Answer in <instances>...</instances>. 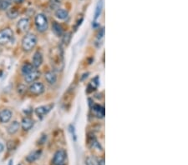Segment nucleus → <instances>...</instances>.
<instances>
[{
	"label": "nucleus",
	"mask_w": 188,
	"mask_h": 165,
	"mask_svg": "<svg viewBox=\"0 0 188 165\" xmlns=\"http://www.w3.org/2000/svg\"><path fill=\"white\" fill-rule=\"evenodd\" d=\"M37 44V38L33 33H27L22 39V49L24 52H30Z\"/></svg>",
	"instance_id": "obj_1"
},
{
	"label": "nucleus",
	"mask_w": 188,
	"mask_h": 165,
	"mask_svg": "<svg viewBox=\"0 0 188 165\" xmlns=\"http://www.w3.org/2000/svg\"><path fill=\"white\" fill-rule=\"evenodd\" d=\"M34 23L37 30L40 32V33H44L45 32L48 27H49V23H48V19L46 16L43 14V13H39L35 16V19H34Z\"/></svg>",
	"instance_id": "obj_2"
},
{
	"label": "nucleus",
	"mask_w": 188,
	"mask_h": 165,
	"mask_svg": "<svg viewBox=\"0 0 188 165\" xmlns=\"http://www.w3.org/2000/svg\"><path fill=\"white\" fill-rule=\"evenodd\" d=\"M13 37V32L10 28H5L0 30V45H5L9 43Z\"/></svg>",
	"instance_id": "obj_3"
},
{
	"label": "nucleus",
	"mask_w": 188,
	"mask_h": 165,
	"mask_svg": "<svg viewBox=\"0 0 188 165\" xmlns=\"http://www.w3.org/2000/svg\"><path fill=\"white\" fill-rule=\"evenodd\" d=\"M28 91L32 95L38 96L44 92V86L41 82H33L30 84Z\"/></svg>",
	"instance_id": "obj_4"
},
{
	"label": "nucleus",
	"mask_w": 188,
	"mask_h": 165,
	"mask_svg": "<svg viewBox=\"0 0 188 165\" xmlns=\"http://www.w3.org/2000/svg\"><path fill=\"white\" fill-rule=\"evenodd\" d=\"M65 158H66V152L64 149H60L54 155L52 163L54 165H62Z\"/></svg>",
	"instance_id": "obj_5"
},
{
	"label": "nucleus",
	"mask_w": 188,
	"mask_h": 165,
	"mask_svg": "<svg viewBox=\"0 0 188 165\" xmlns=\"http://www.w3.org/2000/svg\"><path fill=\"white\" fill-rule=\"evenodd\" d=\"M54 107V104L50 105H44V106H40L38 107L36 109H35V114L36 115L38 116L39 118H43L46 114H48L50 113V111L51 110V109Z\"/></svg>",
	"instance_id": "obj_6"
},
{
	"label": "nucleus",
	"mask_w": 188,
	"mask_h": 165,
	"mask_svg": "<svg viewBox=\"0 0 188 165\" xmlns=\"http://www.w3.org/2000/svg\"><path fill=\"white\" fill-rule=\"evenodd\" d=\"M29 27H30V21L29 19L27 18H21L18 22V24H17V28L19 31L21 32H27L28 29H29Z\"/></svg>",
	"instance_id": "obj_7"
},
{
	"label": "nucleus",
	"mask_w": 188,
	"mask_h": 165,
	"mask_svg": "<svg viewBox=\"0 0 188 165\" xmlns=\"http://www.w3.org/2000/svg\"><path fill=\"white\" fill-rule=\"evenodd\" d=\"M39 76H40V72L37 68H34L31 73H29L28 74L24 76V80L28 83H32V82H35L39 78Z\"/></svg>",
	"instance_id": "obj_8"
},
{
	"label": "nucleus",
	"mask_w": 188,
	"mask_h": 165,
	"mask_svg": "<svg viewBox=\"0 0 188 165\" xmlns=\"http://www.w3.org/2000/svg\"><path fill=\"white\" fill-rule=\"evenodd\" d=\"M13 116V113L11 110L9 109H3L0 112V122L3 123H6L10 121Z\"/></svg>",
	"instance_id": "obj_9"
},
{
	"label": "nucleus",
	"mask_w": 188,
	"mask_h": 165,
	"mask_svg": "<svg viewBox=\"0 0 188 165\" xmlns=\"http://www.w3.org/2000/svg\"><path fill=\"white\" fill-rule=\"evenodd\" d=\"M42 63H43V55L39 51H37L34 53L33 56L32 64L35 68H38L39 67L41 66Z\"/></svg>",
	"instance_id": "obj_10"
},
{
	"label": "nucleus",
	"mask_w": 188,
	"mask_h": 165,
	"mask_svg": "<svg viewBox=\"0 0 188 165\" xmlns=\"http://www.w3.org/2000/svg\"><path fill=\"white\" fill-rule=\"evenodd\" d=\"M34 122L32 118H28V117H25L23 118L22 122H21V126H22L23 129L24 131H28L33 128Z\"/></svg>",
	"instance_id": "obj_11"
},
{
	"label": "nucleus",
	"mask_w": 188,
	"mask_h": 165,
	"mask_svg": "<svg viewBox=\"0 0 188 165\" xmlns=\"http://www.w3.org/2000/svg\"><path fill=\"white\" fill-rule=\"evenodd\" d=\"M19 128H20V123L18 121H13L8 126V128H7V132L9 133V134L13 135V134L16 133L18 131Z\"/></svg>",
	"instance_id": "obj_12"
},
{
	"label": "nucleus",
	"mask_w": 188,
	"mask_h": 165,
	"mask_svg": "<svg viewBox=\"0 0 188 165\" xmlns=\"http://www.w3.org/2000/svg\"><path fill=\"white\" fill-rule=\"evenodd\" d=\"M41 155V151L40 150H36V151H33L32 153L28 154V156L26 157V161L28 163H33L34 161L39 159Z\"/></svg>",
	"instance_id": "obj_13"
},
{
	"label": "nucleus",
	"mask_w": 188,
	"mask_h": 165,
	"mask_svg": "<svg viewBox=\"0 0 188 165\" xmlns=\"http://www.w3.org/2000/svg\"><path fill=\"white\" fill-rule=\"evenodd\" d=\"M44 78L50 84H55L57 81V76L54 72H47L44 74Z\"/></svg>",
	"instance_id": "obj_14"
},
{
	"label": "nucleus",
	"mask_w": 188,
	"mask_h": 165,
	"mask_svg": "<svg viewBox=\"0 0 188 165\" xmlns=\"http://www.w3.org/2000/svg\"><path fill=\"white\" fill-rule=\"evenodd\" d=\"M52 30L53 32L56 34L57 36H62L64 34V29L60 23H58L57 22H54L52 23Z\"/></svg>",
	"instance_id": "obj_15"
},
{
	"label": "nucleus",
	"mask_w": 188,
	"mask_h": 165,
	"mask_svg": "<svg viewBox=\"0 0 188 165\" xmlns=\"http://www.w3.org/2000/svg\"><path fill=\"white\" fill-rule=\"evenodd\" d=\"M34 68H35L33 66L32 63H23V65L22 68H21V73H22L23 76H25V75H27L29 73H31V72L33 71Z\"/></svg>",
	"instance_id": "obj_16"
},
{
	"label": "nucleus",
	"mask_w": 188,
	"mask_h": 165,
	"mask_svg": "<svg viewBox=\"0 0 188 165\" xmlns=\"http://www.w3.org/2000/svg\"><path fill=\"white\" fill-rule=\"evenodd\" d=\"M102 8H103V0H99L98 3H97L96 8H95V12H94V22L100 18V14H101V13H102Z\"/></svg>",
	"instance_id": "obj_17"
},
{
	"label": "nucleus",
	"mask_w": 188,
	"mask_h": 165,
	"mask_svg": "<svg viewBox=\"0 0 188 165\" xmlns=\"http://www.w3.org/2000/svg\"><path fill=\"white\" fill-rule=\"evenodd\" d=\"M69 15V13L65 9L63 8H58L55 12V16L57 18L60 19V20H65L67 18V17Z\"/></svg>",
	"instance_id": "obj_18"
},
{
	"label": "nucleus",
	"mask_w": 188,
	"mask_h": 165,
	"mask_svg": "<svg viewBox=\"0 0 188 165\" xmlns=\"http://www.w3.org/2000/svg\"><path fill=\"white\" fill-rule=\"evenodd\" d=\"M13 0H0V10L6 11L11 6Z\"/></svg>",
	"instance_id": "obj_19"
},
{
	"label": "nucleus",
	"mask_w": 188,
	"mask_h": 165,
	"mask_svg": "<svg viewBox=\"0 0 188 165\" xmlns=\"http://www.w3.org/2000/svg\"><path fill=\"white\" fill-rule=\"evenodd\" d=\"M93 110L96 114V115L98 117H104L105 116V109L104 107L100 106L99 104H94L93 106Z\"/></svg>",
	"instance_id": "obj_20"
},
{
	"label": "nucleus",
	"mask_w": 188,
	"mask_h": 165,
	"mask_svg": "<svg viewBox=\"0 0 188 165\" xmlns=\"http://www.w3.org/2000/svg\"><path fill=\"white\" fill-rule=\"evenodd\" d=\"M7 16H8V18H11V19H14V18H16L18 16V11L17 10V8H15L8 9L7 10Z\"/></svg>",
	"instance_id": "obj_21"
},
{
	"label": "nucleus",
	"mask_w": 188,
	"mask_h": 165,
	"mask_svg": "<svg viewBox=\"0 0 188 165\" xmlns=\"http://www.w3.org/2000/svg\"><path fill=\"white\" fill-rule=\"evenodd\" d=\"M85 164L86 165H98V162L96 161V159L94 158L89 157L88 158L86 161H85Z\"/></svg>",
	"instance_id": "obj_22"
},
{
	"label": "nucleus",
	"mask_w": 188,
	"mask_h": 165,
	"mask_svg": "<svg viewBox=\"0 0 188 165\" xmlns=\"http://www.w3.org/2000/svg\"><path fill=\"white\" fill-rule=\"evenodd\" d=\"M15 148H16V145H15L14 142L9 141V142L8 143V149H9V150H13Z\"/></svg>",
	"instance_id": "obj_23"
},
{
	"label": "nucleus",
	"mask_w": 188,
	"mask_h": 165,
	"mask_svg": "<svg viewBox=\"0 0 188 165\" xmlns=\"http://www.w3.org/2000/svg\"><path fill=\"white\" fill-rule=\"evenodd\" d=\"M104 34H105V30H104V28H101L100 30V32H99V33H98V39H102L103 36H104Z\"/></svg>",
	"instance_id": "obj_24"
},
{
	"label": "nucleus",
	"mask_w": 188,
	"mask_h": 165,
	"mask_svg": "<svg viewBox=\"0 0 188 165\" xmlns=\"http://www.w3.org/2000/svg\"><path fill=\"white\" fill-rule=\"evenodd\" d=\"M98 165H105V159H100V161H98Z\"/></svg>",
	"instance_id": "obj_25"
},
{
	"label": "nucleus",
	"mask_w": 188,
	"mask_h": 165,
	"mask_svg": "<svg viewBox=\"0 0 188 165\" xmlns=\"http://www.w3.org/2000/svg\"><path fill=\"white\" fill-rule=\"evenodd\" d=\"M4 150V145L3 143H0V153H2Z\"/></svg>",
	"instance_id": "obj_26"
},
{
	"label": "nucleus",
	"mask_w": 188,
	"mask_h": 165,
	"mask_svg": "<svg viewBox=\"0 0 188 165\" xmlns=\"http://www.w3.org/2000/svg\"><path fill=\"white\" fill-rule=\"evenodd\" d=\"M24 1H25V0H13V2L16 3V4H23Z\"/></svg>",
	"instance_id": "obj_27"
},
{
	"label": "nucleus",
	"mask_w": 188,
	"mask_h": 165,
	"mask_svg": "<svg viewBox=\"0 0 188 165\" xmlns=\"http://www.w3.org/2000/svg\"><path fill=\"white\" fill-rule=\"evenodd\" d=\"M12 162H13L12 160H10V161H9V165H12Z\"/></svg>",
	"instance_id": "obj_28"
},
{
	"label": "nucleus",
	"mask_w": 188,
	"mask_h": 165,
	"mask_svg": "<svg viewBox=\"0 0 188 165\" xmlns=\"http://www.w3.org/2000/svg\"><path fill=\"white\" fill-rule=\"evenodd\" d=\"M0 52H1V51H0Z\"/></svg>",
	"instance_id": "obj_29"
},
{
	"label": "nucleus",
	"mask_w": 188,
	"mask_h": 165,
	"mask_svg": "<svg viewBox=\"0 0 188 165\" xmlns=\"http://www.w3.org/2000/svg\"><path fill=\"white\" fill-rule=\"evenodd\" d=\"M19 165H20V164H19Z\"/></svg>",
	"instance_id": "obj_30"
}]
</instances>
